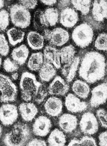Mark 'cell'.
Instances as JSON below:
<instances>
[{
  "instance_id": "277c9868",
  "label": "cell",
  "mask_w": 107,
  "mask_h": 146,
  "mask_svg": "<svg viewBox=\"0 0 107 146\" xmlns=\"http://www.w3.org/2000/svg\"><path fill=\"white\" fill-rule=\"evenodd\" d=\"M72 36L77 46L82 48H86L93 41L94 36L93 28L88 23H82L74 29Z\"/></svg>"
},
{
  "instance_id": "603a6c76",
  "label": "cell",
  "mask_w": 107,
  "mask_h": 146,
  "mask_svg": "<svg viewBox=\"0 0 107 146\" xmlns=\"http://www.w3.org/2000/svg\"><path fill=\"white\" fill-rule=\"evenodd\" d=\"M44 36L34 31L29 32L27 36V41L29 47L33 50L42 49L44 45Z\"/></svg>"
},
{
  "instance_id": "ba28073f",
  "label": "cell",
  "mask_w": 107,
  "mask_h": 146,
  "mask_svg": "<svg viewBox=\"0 0 107 146\" xmlns=\"http://www.w3.org/2000/svg\"><path fill=\"white\" fill-rule=\"evenodd\" d=\"M80 129L84 134L92 135L99 130V123L95 115L91 112L84 113L80 121Z\"/></svg>"
},
{
  "instance_id": "3957f363",
  "label": "cell",
  "mask_w": 107,
  "mask_h": 146,
  "mask_svg": "<svg viewBox=\"0 0 107 146\" xmlns=\"http://www.w3.org/2000/svg\"><path fill=\"white\" fill-rule=\"evenodd\" d=\"M43 84L37 80L35 75L29 72L22 73L19 82L21 98L25 102L33 101Z\"/></svg>"
},
{
  "instance_id": "ab89813d",
  "label": "cell",
  "mask_w": 107,
  "mask_h": 146,
  "mask_svg": "<svg viewBox=\"0 0 107 146\" xmlns=\"http://www.w3.org/2000/svg\"><path fill=\"white\" fill-rule=\"evenodd\" d=\"M99 145L107 146V131L102 132L99 135Z\"/></svg>"
},
{
  "instance_id": "484cf974",
  "label": "cell",
  "mask_w": 107,
  "mask_h": 146,
  "mask_svg": "<svg viewBox=\"0 0 107 146\" xmlns=\"http://www.w3.org/2000/svg\"><path fill=\"white\" fill-rule=\"evenodd\" d=\"M66 142L64 134L58 129L52 131L48 139V146H64Z\"/></svg>"
},
{
  "instance_id": "e575fe53",
  "label": "cell",
  "mask_w": 107,
  "mask_h": 146,
  "mask_svg": "<svg viewBox=\"0 0 107 146\" xmlns=\"http://www.w3.org/2000/svg\"><path fill=\"white\" fill-rule=\"evenodd\" d=\"M79 146H97L95 139L90 136H85L79 139Z\"/></svg>"
},
{
  "instance_id": "5bb4252c",
  "label": "cell",
  "mask_w": 107,
  "mask_h": 146,
  "mask_svg": "<svg viewBox=\"0 0 107 146\" xmlns=\"http://www.w3.org/2000/svg\"><path fill=\"white\" fill-rule=\"evenodd\" d=\"M70 87L64 79L57 76L50 84L48 93L51 95L64 96L69 92Z\"/></svg>"
},
{
  "instance_id": "f35d334b",
  "label": "cell",
  "mask_w": 107,
  "mask_h": 146,
  "mask_svg": "<svg viewBox=\"0 0 107 146\" xmlns=\"http://www.w3.org/2000/svg\"><path fill=\"white\" fill-rule=\"evenodd\" d=\"M26 146H47V145L45 141L35 138L29 141Z\"/></svg>"
},
{
  "instance_id": "d6a6232c",
  "label": "cell",
  "mask_w": 107,
  "mask_h": 146,
  "mask_svg": "<svg viewBox=\"0 0 107 146\" xmlns=\"http://www.w3.org/2000/svg\"><path fill=\"white\" fill-rule=\"evenodd\" d=\"M19 65L10 58H7L3 62V68L7 73H13L18 71Z\"/></svg>"
},
{
  "instance_id": "d6986e66",
  "label": "cell",
  "mask_w": 107,
  "mask_h": 146,
  "mask_svg": "<svg viewBox=\"0 0 107 146\" xmlns=\"http://www.w3.org/2000/svg\"><path fill=\"white\" fill-rule=\"evenodd\" d=\"M45 110L49 115L58 117L62 113L63 104L62 100L56 97L49 98L44 104Z\"/></svg>"
},
{
  "instance_id": "4dcf8cb0",
  "label": "cell",
  "mask_w": 107,
  "mask_h": 146,
  "mask_svg": "<svg viewBox=\"0 0 107 146\" xmlns=\"http://www.w3.org/2000/svg\"><path fill=\"white\" fill-rule=\"evenodd\" d=\"M94 46L98 50L107 51V33H103L99 34L96 39Z\"/></svg>"
},
{
  "instance_id": "681fc988",
  "label": "cell",
  "mask_w": 107,
  "mask_h": 146,
  "mask_svg": "<svg viewBox=\"0 0 107 146\" xmlns=\"http://www.w3.org/2000/svg\"></svg>"
},
{
  "instance_id": "ee69618b",
  "label": "cell",
  "mask_w": 107,
  "mask_h": 146,
  "mask_svg": "<svg viewBox=\"0 0 107 146\" xmlns=\"http://www.w3.org/2000/svg\"><path fill=\"white\" fill-rule=\"evenodd\" d=\"M4 6V0H0V9H1Z\"/></svg>"
},
{
  "instance_id": "7c38bea8",
  "label": "cell",
  "mask_w": 107,
  "mask_h": 146,
  "mask_svg": "<svg viewBox=\"0 0 107 146\" xmlns=\"http://www.w3.org/2000/svg\"><path fill=\"white\" fill-rule=\"evenodd\" d=\"M52 123L49 118L45 116L38 117L33 125V132L35 135L45 137L50 131Z\"/></svg>"
},
{
  "instance_id": "d4e9b609",
  "label": "cell",
  "mask_w": 107,
  "mask_h": 146,
  "mask_svg": "<svg viewBox=\"0 0 107 146\" xmlns=\"http://www.w3.org/2000/svg\"><path fill=\"white\" fill-rule=\"evenodd\" d=\"M39 72V78L41 81L45 82H49L51 80L57 73L54 66L47 62H44Z\"/></svg>"
},
{
  "instance_id": "c3c4849f",
  "label": "cell",
  "mask_w": 107,
  "mask_h": 146,
  "mask_svg": "<svg viewBox=\"0 0 107 146\" xmlns=\"http://www.w3.org/2000/svg\"><path fill=\"white\" fill-rule=\"evenodd\" d=\"M8 1H11V0H8Z\"/></svg>"
},
{
  "instance_id": "44dd1931",
  "label": "cell",
  "mask_w": 107,
  "mask_h": 146,
  "mask_svg": "<svg viewBox=\"0 0 107 146\" xmlns=\"http://www.w3.org/2000/svg\"><path fill=\"white\" fill-rule=\"evenodd\" d=\"M80 63V58L77 56H75L71 61L64 65L61 72L67 82H71L75 78Z\"/></svg>"
},
{
  "instance_id": "5b68a950",
  "label": "cell",
  "mask_w": 107,
  "mask_h": 146,
  "mask_svg": "<svg viewBox=\"0 0 107 146\" xmlns=\"http://www.w3.org/2000/svg\"><path fill=\"white\" fill-rule=\"evenodd\" d=\"M9 14L11 22L15 26L25 29L30 25L31 19L30 12L20 4L11 6Z\"/></svg>"
},
{
  "instance_id": "cb8c5ba5",
  "label": "cell",
  "mask_w": 107,
  "mask_h": 146,
  "mask_svg": "<svg viewBox=\"0 0 107 146\" xmlns=\"http://www.w3.org/2000/svg\"><path fill=\"white\" fill-rule=\"evenodd\" d=\"M72 90L78 97L84 99L88 98L90 92V88L87 82L80 80L74 82Z\"/></svg>"
},
{
  "instance_id": "9c48e42d",
  "label": "cell",
  "mask_w": 107,
  "mask_h": 146,
  "mask_svg": "<svg viewBox=\"0 0 107 146\" xmlns=\"http://www.w3.org/2000/svg\"><path fill=\"white\" fill-rule=\"evenodd\" d=\"M18 109L15 105L7 104L0 107V121L5 126L13 124L18 118Z\"/></svg>"
},
{
  "instance_id": "f6af8a7d",
  "label": "cell",
  "mask_w": 107,
  "mask_h": 146,
  "mask_svg": "<svg viewBox=\"0 0 107 146\" xmlns=\"http://www.w3.org/2000/svg\"><path fill=\"white\" fill-rule=\"evenodd\" d=\"M3 129L1 123H0V137L1 136L2 134Z\"/></svg>"
},
{
  "instance_id": "52a82bcc",
  "label": "cell",
  "mask_w": 107,
  "mask_h": 146,
  "mask_svg": "<svg viewBox=\"0 0 107 146\" xmlns=\"http://www.w3.org/2000/svg\"><path fill=\"white\" fill-rule=\"evenodd\" d=\"M44 37L50 44L57 47L64 45L70 38L68 31L61 27H57L52 30L46 29L44 31Z\"/></svg>"
},
{
  "instance_id": "836d02e7",
  "label": "cell",
  "mask_w": 107,
  "mask_h": 146,
  "mask_svg": "<svg viewBox=\"0 0 107 146\" xmlns=\"http://www.w3.org/2000/svg\"><path fill=\"white\" fill-rule=\"evenodd\" d=\"M9 51L8 42L6 39L5 35L2 33L0 34V55L2 56H6Z\"/></svg>"
},
{
  "instance_id": "f907efd6",
  "label": "cell",
  "mask_w": 107,
  "mask_h": 146,
  "mask_svg": "<svg viewBox=\"0 0 107 146\" xmlns=\"http://www.w3.org/2000/svg\"><path fill=\"white\" fill-rule=\"evenodd\" d=\"M0 146H1V145H0Z\"/></svg>"
},
{
  "instance_id": "e0dca14e",
  "label": "cell",
  "mask_w": 107,
  "mask_h": 146,
  "mask_svg": "<svg viewBox=\"0 0 107 146\" xmlns=\"http://www.w3.org/2000/svg\"><path fill=\"white\" fill-rule=\"evenodd\" d=\"M59 126L61 129L67 133H72L76 129L78 120L76 117L70 114H64L59 119Z\"/></svg>"
},
{
  "instance_id": "30bf717a",
  "label": "cell",
  "mask_w": 107,
  "mask_h": 146,
  "mask_svg": "<svg viewBox=\"0 0 107 146\" xmlns=\"http://www.w3.org/2000/svg\"><path fill=\"white\" fill-rule=\"evenodd\" d=\"M107 100V83H102L94 88L90 100L91 107L96 108L105 104Z\"/></svg>"
},
{
  "instance_id": "f1b7e54d",
  "label": "cell",
  "mask_w": 107,
  "mask_h": 146,
  "mask_svg": "<svg viewBox=\"0 0 107 146\" xmlns=\"http://www.w3.org/2000/svg\"><path fill=\"white\" fill-rule=\"evenodd\" d=\"M76 49L72 45L65 46L60 50V61L62 64H67L71 61L75 57Z\"/></svg>"
},
{
  "instance_id": "1f68e13d",
  "label": "cell",
  "mask_w": 107,
  "mask_h": 146,
  "mask_svg": "<svg viewBox=\"0 0 107 146\" xmlns=\"http://www.w3.org/2000/svg\"><path fill=\"white\" fill-rule=\"evenodd\" d=\"M9 23V14L5 9L0 11V32L4 31L7 28Z\"/></svg>"
},
{
  "instance_id": "74e56055",
  "label": "cell",
  "mask_w": 107,
  "mask_h": 146,
  "mask_svg": "<svg viewBox=\"0 0 107 146\" xmlns=\"http://www.w3.org/2000/svg\"><path fill=\"white\" fill-rule=\"evenodd\" d=\"M48 92H47V90L44 88L43 86L42 87V88L39 90L37 97L34 99L33 101L39 104L43 102L44 100L48 95Z\"/></svg>"
},
{
  "instance_id": "60d3db41",
  "label": "cell",
  "mask_w": 107,
  "mask_h": 146,
  "mask_svg": "<svg viewBox=\"0 0 107 146\" xmlns=\"http://www.w3.org/2000/svg\"><path fill=\"white\" fill-rule=\"evenodd\" d=\"M40 1L46 6H52L57 3L58 0H40Z\"/></svg>"
},
{
  "instance_id": "bcb514c9",
  "label": "cell",
  "mask_w": 107,
  "mask_h": 146,
  "mask_svg": "<svg viewBox=\"0 0 107 146\" xmlns=\"http://www.w3.org/2000/svg\"><path fill=\"white\" fill-rule=\"evenodd\" d=\"M2 62V60L1 57L0 56V68H1V66Z\"/></svg>"
},
{
  "instance_id": "7dc6e473",
  "label": "cell",
  "mask_w": 107,
  "mask_h": 146,
  "mask_svg": "<svg viewBox=\"0 0 107 146\" xmlns=\"http://www.w3.org/2000/svg\"><path fill=\"white\" fill-rule=\"evenodd\" d=\"M106 125H107V114L106 115Z\"/></svg>"
},
{
  "instance_id": "2e32d148",
  "label": "cell",
  "mask_w": 107,
  "mask_h": 146,
  "mask_svg": "<svg viewBox=\"0 0 107 146\" xmlns=\"http://www.w3.org/2000/svg\"><path fill=\"white\" fill-rule=\"evenodd\" d=\"M44 62L51 63L56 69L61 68L60 50L53 46L47 45L43 51Z\"/></svg>"
},
{
  "instance_id": "d590c367",
  "label": "cell",
  "mask_w": 107,
  "mask_h": 146,
  "mask_svg": "<svg viewBox=\"0 0 107 146\" xmlns=\"http://www.w3.org/2000/svg\"><path fill=\"white\" fill-rule=\"evenodd\" d=\"M107 112L105 110L100 109L96 111V115L102 127L107 128L106 115Z\"/></svg>"
},
{
  "instance_id": "ffe728a7",
  "label": "cell",
  "mask_w": 107,
  "mask_h": 146,
  "mask_svg": "<svg viewBox=\"0 0 107 146\" xmlns=\"http://www.w3.org/2000/svg\"><path fill=\"white\" fill-rule=\"evenodd\" d=\"M19 111L21 118L26 122L31 121L38 113V110L33 103L26 102L20 104Z\"/></svg>"
},
{
  "instance_id": "f546056e",
  "label": "cell",
  "mask_w": 107,
  "mask_h": 146,
  "mask_svg": "<svg viewBox=\"0 0 107 146\" xmlns=\"http://www.w3.org/2000/svg\"><path fill=\"white\" fill-rule=\"evenodd\" d=\"M71 3L74 8L83 15H87L89 13L92 0H71Z\"/></svg>"
},
{
  "instance_id": "ac0fdd59",
  "label": "cell",
  "mask_w": 107,
  "mask_h": 146,
  "mask_svg": "<svg viewBox=\"0 0 107 146\" xmlns=\"http://www.w3.org/2000/svg\"><path fill=\"white\" fill-rule=\"evenodd\" d=\"M92 14L96 21L102 22L107 19V0H95L92 6Z\"/></svg>"
},
{
  "instance_id": "b9f144b4",
  "label": "cell",
  "mask_w": 107,
  "mask_h": 146,
  "mask_svg": "<svg viewBox=\"0 0 107 146\" xmlns=\"http://www.w3.org/2000/svg\"><path fill=\"white\" fill-rule=\"evenodd\" d=\"M79 139H73L71 140L67 146H79Z\"/></svg>"
},
{
  "instance_id": "8d00e7d4",
  "label": "cell",
  "mask_w": 107,
  "mask_h": 146,
  "mask_svg": "<svg viewBox=\"0 0 107 146\" xmlns=\"http://www.w3.org/2000/svg\"><path fill=\"white\" fill-rule=\"evenodd\" d=\"M21 5L28 9H34L37 5V0H18Z\"/></svg>"
},
{
  "instance_id": "4316f807",
  "label": "cell",
  "mask_w": 107,
  "mask_h": 146,
  "mask_svg": "<svg viewBox=\"0 0 107 146\" xmlns=\"http://www.w3.org/2000/svg\"><path fill=\"white\" fill-rule=\"evenodd\" d=\"M44 63L43 54L42 52L33 53L27 62V67L33 72L39 71Z\"/></svg>"
},
{
  "instance_id": "6da1fadb",
  "label": "cell",
  "mask_w": 107,
  "mask_h": 146,
  "mask_svg": "<svg viewBox=\"0 0 107 146\" xmlns=\"http://www.w3.org/2000/svg\"><path fill=\"white\" fill-rule=\"evenodd\" d=\"M106 68L105 56L96 51H90L83 58L78 73L86 82L94 84L105 77Z\"/></svg>"
},
{
  "instance_id": "7bdbcfd3",
  "label": "cell",
  "mask_w": 107,
  "mask_h": 146,
  "mask_svg": "<svg viewBox=\"0 0 107 146\" xmlns=\"http://www.w3.org/2000/svg\"><path fill=\"white\" fill-rule=\"evenodd\" d=\"M19 74L17 72L13 73L11 75V78L13 80H16L19 78Z\"/></svg>"
},
{
  "instance_id": "83f0119b",
  "label": "cell",
  "mask_w": 107,
  "mask_h": 146,
  "mask_svg": "<svg viewBox=\"0 0 107 146\" xmlns=\"http://www.w3.org/2000/svg\"><path fill=\"white\" fill-rule=\"evenodd\" d=\"M7 35L9 44L12 46H15L24 40L25 33L20 29L13 27L8 30Z\"/></svg>"
},
{
  "instance_id": "8992f818",
  "label": "cell",
  "mask_w": 107,
  "mask_h": 146,
  "mask_svg": "<svg viewBox=\"0 0 107 146\" xmlns=\"http://www.w3.org/2000/svg\"><path fill=\"white\" fill-rule=\"evenodd\" d=\"M0 101L1 103L13 102L18 95L16 85L7 76L0 74Z\"/></svg>"
},
{
  "instance_id": "8fae6325",
  "label": "cell",
  "mask_w": 107,
  "mask_h": 146,
  "mask_svg": "<svg viewBox=\"0 0 107 146\" xmlns=\"http://www.w3.org/2000/svg\"><path fill=\"white\" fill-rule=\"evenodd\" d=\"M59 18L58 10L55 8H48L40 12L39 15L40 24L43 26L47 27L55 26L58 21Z\"/></svg>"
},
{
  "instance_id": "7402d4cb",
  "label": "cell",
  "mask_w": 107,
  "mask_h": 146,
  "mask_svg": "<svg viewBox=\"0 0 107 146\" xmlns=\"http://www.w3.org/2000/svg\"><path fill=\"white\" fill-rule=\"evenodd\" d=\"M29 55L28 48L26 45L23 44L13 49L11 53V57L18 65L22 66L26 62Z\"/></svg>"
},
{
  "instance_id": "9a60e30c",
  "label": "cell",
  "mask_w": 107,
  "mask_h": 146,
  "mask_svg": "<svg viewBox=\"0 0 107 146\" xmlns=\"http://www.w3.org/2000/svg\"><path fill=\"white\" fill-rule=\"evenodd\" d=\"M65 105L66 109L72 113H78L84 111L88 108L86 102L82 101L74 94L70 93L65 98Z\"/></svg>"
},
{
  "instance_id": "7a4b0ae2",
  "label": "cell",
  "mask_w": 107,
  "mask_h": 146,
  "mask_svg": "<svg viewBox=\"0 0 107 146\" xmlns=\"http://www.w3.org/2000/svg\"><path fill=\"white\" fill-rule=\"evenodd\" d=\"M31 136V131L28 125L19 122L4 135L3 142L6 146H24Z\"/></svg>"
},
{
  "instance_id": "4fadbf2b",
  "label": "cell",
  "mask_w": 107,
  "mask_h": 146,
  "mask_svg": "<svg viewBox=\"0 0 107 146\" xmlns=\"http://www.w3.org/2000/svg\"><path fill=\"white\" fill-rule=\"evenodd\" d=\"M60 22L66 28H71L76 25L79 19L76 11L70 7L62 9L60 15Z\"/></svg>"
}]
</instances>
